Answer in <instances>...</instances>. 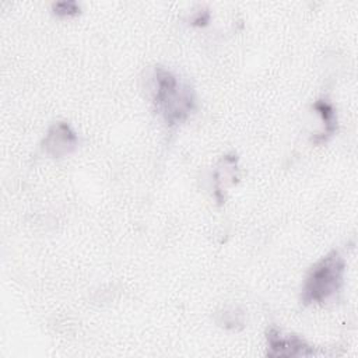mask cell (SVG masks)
Returning a JSON list of instances; mask_svg holds the SVG:
<instances>
[{"label":"cell","instance_id":"cell-1","mask_svg":"<svg viewBox=\"0 0 358 358\" xmlns=\"http://www.w3.org/2000/svg\"><path fill=\"white\" fill-rule=\"evenodd\" d=\"M154 103L169 127L183 123L196 109L192 88L180 83L171 71L157 67L154 71Z\"/></svg>","mask_w":358,"mask_h":358},{"label":"cell","instance_id":"cell-2","mask_svg":"<svg viewBox=\"0 0 358 358\" xmlns=\"http://www.w3.org/2000/svg\"><path fill=\"white\" fill-rule=\"evenodd\" d=\"M344 271L345 262L337 250H331L323 256L308 273L302 287L301 301L305 305L323 303L329 301L340 291Z\"/></svg>","mask_w":358,"mask_h":358},{"label":"cell","instance_id":"cell-3","mask_svg":"<svg viewBox=\"0 0 358 358\" xmlns=\"http://www.w3.org/2000/svg\"><path fill=\"white\" fill-rule=\"evenodd\" d=\"M267 355L278 357H309L315 355L316 350L305 340L294 334H282L280 330L271 327L266 333Z\"/></svg>","mask_w":358,"mask_h":358},{"label":"cell","instance_id":"cell-4","mask_svg":"<svg viewBox=\"0 0 358 358\" xmlns=\"http://www.w3.org/2000/svg\"><path fill=\"white\" fill-rule=\"evenodd\" d=\"M78 144V137L66 122L53 123L42 140L43 151L53 158H62L71 154Z\"/></svg>","mask_w":358,"mask_h":358},{"label":"cell","instance_id":"cell-5","mask_svg":"<svg viewBox=\"0 0 358 358\" xmlns=\"http://www.w3.org/2000/svg\"><path fill=\"white\" fill-rule=\"evenodd\" d=\"M238 158L235 155H225L217 165L214 171V189H215V199L218 203L225 200V190L236 183L239 173H238Z\"/></svg>","mask_w":358,"mask_h":358},{"label":"cell","instance_id":"cell-6","mask_svg":"<svg viewBox=\"0 0 358 358\" xmlns=\"http://www.w3.org/2000/svg\"><path fill=\"white\" fill-rule=\"evenodd\" d=\"M313 109L319 113L322 122H323V129L319 136L313 138L315 143H323L329 137H331L336 130H337V117L333 105L327 99H317L313 103Z\"/></svg>","mask_w":358,"mask_h":358},{"label":"cell","instance_id":"cell-7","mask_svg":"<svg viewBox=\"0 0 358 358\" xmlns=\"http://www.w3.org/2000/svg\"><path fill=\"white\" fill-rule=\"evenodd\" d=\"M78 4L76 1H59L56 4H53V10L57 15L62 17H69V15H74L78 13Z\"/></svg>","mask_w":358,"mask_h":358}]
</instances>
